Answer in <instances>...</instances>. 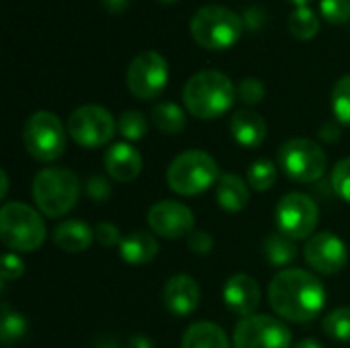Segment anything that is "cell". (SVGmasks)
I'll return each instance as SVG.
<instances>
[{
	"label": "cell",
	"instance_id": "d6a6232c",
	"mask_svg": "<svg viewBox=\"0 0 350 348\" xmlns=\"http://www.w3.org/2000/svg\"><path fill=\"white\" fill-rule=\"evenodd\" d=\"M320 10L330 25H342L350 18V0H322Z\"/></svg>",
	"mask_w": 350,
	"mask_h": 348
},
{
	"label": "cell",
	"instance_id": "d590c367",
	"mask_svg": "<svg viewBox=\"0 0 350 348\" xmlns=\"http://www.w3.org/2000/svg\"><path fill=\"white\" fill-rule=\"evenodd\" d=\"M94 238H96L98 244L105 246V248L121 246V242H123L119 228H117L115 224H109V222H100V224L94 228Z\"/></svg>",
	"mask_w": 350,
	"mask_h": 348
},
{
	"label": "cell",
	"instance_id": "7c38bea8",
	"mask_svg": "<svg viewBox=\"0 0 350 348\" xmlns=\"http://www.w3.org/2000/svg\"><path fill=\"white\" fill-rule=\"evenodd\" d=\"M234 348H293L291 330L279 318L254 314L238 322Z\"/></svg>",
	"mask_w": 350,
	"mask_h": 348
},
{
	"label": "cell",
	"instance_id": "ffe728a7",
	"mask_svg": "<svg viewBox=\"0 0 350 348\" xmlns=\"http://www.w3.org/2000/svg\"><path fill=\"white\" fill-rule=\"evenodd\" d=\"M121 258L131 265V267H142L148 265L156 258L158 254V242L154 238V234L146 232V230H133L131 234H127L119 246Z\"/></svg>",
	"mask_w": 350,
	"mask_h": 348
},
{
	"label": "cell",
	"instance_id": "1f68e13d",
	"mask_svg": "<svg viewBox=\"0 0 350 348\" xmlns=\"http://www.w3.org/2000/svg\"><path fill=\"white\" fill-rule=\"evenodd\" d=\"M265 94H267V88H265L262 80H258V78H244L236 86V96L248 107H254V105L262 103Z\"/></svg>",
	"mask_w": 350,
	"mask_h": 348
},
{
	"label": "cell",
	"instance_id": "4dcf8cb0",
	"mask_svg": "<svg viewBox=\"0 0 350 348\" xmlns=\"http://www.w3.org/2000/svg\"><path fill=\"white\" fill-rule=\"evenodd\" d=\"M330 185H332V191L338 199L350 203V158L340 160L334 166L332 176H330Z\"/></svg>",
	"mask_w": 350,
	"mask_h": 348
},
{
	"label": "cell",
	"instance_id": "277c9868",
	"mask_svg": "<svg viewBox=\"0 0 350 348\" xmlns=\"http://www.w3.org/2000/svg\"><path fill=\"white\" fill-rule=\"evenodd\" d=\"M244 29V18L219 4L203 6L191 18V35L195 43L211 51L234 47L240 41Z\"/></svg>",
	"mask_w": 350,
	"mask_h": 348
},
{
	"label": "cell",
	"instance_id": "d6986e66",
	"mask_svg": "<svg viewBox=\"0 0 350 348\" xmlns=\"http://www.w3.org/2000/svg\"><path fill=\"white\" fill-rule=\"evenodd\" d=\"M51 240L59 250L76 254L90 248L94 240V230L80 219H66L53 230Z\"/></svg>",
	"mask_w": 350,
	"mask_h": 348
},
{
	"label": "cell",
	"instance_id": "f546056e",
	"mask_svg": "<svg viewBox=\"0 0 350 348\" xmlns=\"http://www.w3.org/2000/svg\"><path fill=\"white\" fill-rule=\"evenodd\" d=\"M330 105H332V113H334L336 121L340 125H349L350 127V74L342 76L334 84Z\"/></svg>",
	"mask_w": 350,
	"mask_h": 348
},
{
	"label": "cell",
	"instance_id": "d4e9b609",
	"mask_svg": "<svg viewBox=\"0 0 350 348\" xmlns=\"http://www.w3.org/2000/svg\"><path fill=\"white\" fill-rule=\"evenodd\" d=\"M289 31L299 41H310L320 31V18L318 14L308 6H297L289 14Z\"/></svg>",
	"mask_w": 350,
	"mask_h": 348
},
{
	"label": "cell",
	"instance_id": "f1b7e54d",
	"mask_svg": "<svg viewBox=\"0 0 350 348\" xmlns=\"http://www.w3.org/2000/svg\"><path fill=\"white\" fill-rule=\"evenodd\" d=\"M322 328H324L326 336H330L332 340L350 343V308H336V310H332L324 318Z\"/></svg>",
	"mask_w": 350,
	"mask_h": 348
},
{
	"label": "cell",
	"instance_id": "5b68a950",
	"mask_svg": "<svg viewBox=\"0 0 350 348\" xmlns=\"http://www.w3.org/2000/svg\"><path fill=\"white\" fill-rule=\"evenodd\" d=\"M219 166L213 156H209L203 150H187L178 154L168 170H166V183L168 187L183 197L201 195L219 180Z\"/></svg>",
	"mask_w": 350,
	"mask_h": 348
},
{
	"label": "cell",
	"instance_id": "836d02e7",
	"mask_svg": "<svg viewBox=\"0 0 350 348\" xmlns=\"http://www.w3.org/2000/svg\"><path fill=\"white\" fill-rule=\"evenodd\" d=\"M0 273H2V283L16 281V279H21L23 273H25V263L21 260V256H18L16 252H6V254L2 256Z\"/></svg>",
	"mask_w": 350,
	"mask_h": 348
},
{
	"label": "cell",
	"instance_id": "e0dca14e",
	"mask_svg": "<svg viewBox=\"0 0 350 348\" xmlns=\"http://www.w3.org/2000/svg\"><path fill=\"white\" fill-rule=\"evenodd\" d=\"M144 166L142 154L127 142H117L105 152V170L117 183H131Z\"/></svg>",
	"mask_w": 350,
	"mask_h": 348
},
{
	"label": "cell",
	"instance_id": "b9f144b4",
	"mask_svg": "<svg viewBox=\"0 0 350 348\" xmlns=\"http://www.w3.org/2000/svg\"><path fill=\"white\" fill-rule=\"evenodd\" d=\"M293 4H297V6H308V2H312V0H291Z\"/></svg>",
	"mask_w": 350,
	"mask_h": 348
},
{
	"label": "cell",
	"instance_id": "6da1fadb",
	"mask_svg": "<svg viewBox=\"0 0 350 348\" xmlns=\"http://www.w3.org/2000/svg\"><path fill=\"white\" fill-rule=\"evenodd\" d=\"M324 283L304 269H283L269 285V302L273 312L287 322H314L326 308Z\"/></svg>",
	"mask_w": 350,
	"mask_h": 348
},
{
	"label": "cell",
	"instance_id": "2e32d148",
	"mask_svg": "<svg viewBox=\"0 0 350 348\" xmlns=\"http://www.w3.org/2000/svg\"><path fill=\"white\" fill-rule=\"evenodd\" d=\"M224 304L240 318L254 316L256 308L260 306V287L254 277L246 273L232 275L224 285Z\"/></svg>",
	"mask_w": 350,
	"mask_h": 348
},
{
	"label": "cell",
	"instance_id": "3957f363",
	"mask_svg": "<svg viewBox=\"0 0 350 348\" xmlns=\"http://www.w3.org/2000/svg\"><path fill=\"white\" fill-rule=\"evenodd\" d=\"M33 201L47 217H62L74 209L80 197L78 176L62 166H47L33 178Z\"/></svg>",
	"mask_w": 350,
	"mask_h": 348
},
{
	"label": "cell",
	"instance_id": "7bdbcfd3",
	"mask_svg": "<svg viewBox=\"0 0 350 348\" xmlns=\"http://www.w3.org/2000/svg\"><path fill=\"white\" fill-rule=\"evenodd\" d=\"M160 4H172V2H176V0H158Z\"/></svg>",
	"mask_w": 350,
	"mask_h": 348
},
{
	"label": "cell",
	"instance_id": "7a4b0ae2",
	"mask_svg": "<svg viewBox=\"0 0 350 348\" xmlns=\"http://www.w3.org/2000/svg\"><path fill=\"white\" fill-rule=\"evenodd\" d=\"M236 86L219 70H203L191 76L183 90L187 111L203 121L226 115L236 101Z\"/></svg>",
	"mask_w": 350,
	"mask_h": 348
},
{
	"label": "cell",
	"instance_id": "9a60e30c",
	"mask_svg": "<svg viewBox=\"0 0 350 348\" xmlns=\"http://www.w3.org/2000/svg\"><path fill=\"white\" fill-rule=\"evenodd\" d=\"M199 302L201 289L191 275H174L166 281L162 289V304L176 318L191 316L199 308Z\"/></svg>",
	"mask_w": 350,
	"mask_h": 348
},
{
	"label": "cell",
	"instance_id": "7402d4cb",
	"mask_svg": "<svg viewBox=\"0 0 350 348\" xmlns=\"http://www.w3.org/2000/svg\"><path fill=\"white\" fill-rule=\"evenodd\" d=\"M180 348H230L228 334L213 322H195L183 334Z\"/></svg>",
	"mask_w": 350,
	"mask_h": 348
},
{
	"label": "cell",
	"instance_id": "603a6c76",
	"mask_svg": "<svg viewBox=\"0 0 350 348\" xmlns=\"http://www.w3.org/2000/svg\"><path fill=\"white\" fill-rule=\"evenodd\" d=\"M262 254L271 267L277 269H289V265L297 258V246L295 240L285 236L283 232H273L262 242Z\"/></svg>",
	"mask_w": 350,
	"mask_h": 348
},
{
	"label": "cell",
	"instance_id": "8d00e7d4",
	"mask_svg": "<svg viewBox=\"0 0 350 348\" xmlns=\"http://www.w3.org/2000/svg\"><path fill=\"white\" fill-rule=\"evenodd\" d=\"M187 244H189V250L195 254H209L213 250V238L205 230H193L187 236Z\"/></svg>",
	"mask_w": 350,
	"mask_h": 348
},
{
	"label": "cell",
	"instance_id": "e575fe53",
	"mask_svg": "<svg viewBox=\"0 0 350 348\" xmlns=\"http://www.w3.org/2000/svg\"><path fill=\"white\" fill-rule=\"evenodd\" d=\"M84 189H86L88 199L94 201V203H105L111 197V183L105 176H98V174L90 176L86 180V187Z\"/></svg>",
	"mask_w": 350,
	"mask_h": 348
},
{
	"label": "cell",
	"instance_id": "9c48e42d",
	"mask_svg": "<svg viewBox=\"0 0 350 348\" xmlns=\"http://www.w3.org/2000/svg\"><path fill=\"white\" fill-rule=\"evenodd\" d=\"M68 135L82 148H100L115 137L117 123L100 105H82L68 117Z\"/></svg>",
	"mask_w": 350,
	"mask_h": 348
},
{
	"label": "cell",
	"instance_id": "52a82bcc",
	"mask_svg": "<svg viewBox=\"0 0 350 348\" xmlns=\"http://www.w3.org/2000/svg\"><path fill=\"white\" fill-rule=\"evenodd\" d=\"M277 162L281 172L289 180L312 185L324 176L328 166V156L320 144L308 137H293L279 148Z\"/></svg>",
	"mask_w": 350,
	"mask_h": 348
},
{
	"label": "cell",
	"instance_id": "ac0fdd59",
	"mask_svg": "<svg viewBox=\"0 0 350 348\" xmlns=\"http://www.w3.org/2000/svg\"><path fill=\"white\" fill-rule=\"evenodd\" d=\"M232 137L244 148H258L267 139V121L252 109H240L230 119Z\"/></svg>",
	"mask_w": 350,
	"mask_h": 348
},
{
	"label": "cell",
	"instance_id": "cb8c5ba5",
	"mask_svg": "<svg viewBox=\"0 0 350 348\" xmlns=\"http://www.w3.org/2000/svg\"><path fill=\"white\" fill-rule=\"evenodd\" d=\"M152 123L166 135H176L187 125V115L176 103H158L152 113Z\"/></svg>",
	"mask_w": 350,
	"mask_h": 348
},
{
	"label": "cell",
	"instance_id": "30bf717a",
	"mask_svg": "<svg viewBox=\"0 0 350 348\" xmlns=\"http://www.w3.org/2000/svg\"><path fill=\"white\" fill-rule=\"evenodd\" d=\"M279 232L297 240H310L320 222L318 203L306 193H287L275 209Z\"/></svg>",
	"mask_w": 350,
	"mask_h": 348
},
{
	"label": "cell",
	"instance_id": "44dd1931",
	"mask_svg": "<svg viewBox=\"0 0 350 348\" xmlns=\"http://www.w3.org/2000/svg\"><path fill=\"white\" fill-rule=\"evenodd\" d=\"M215 197L224 211L240 213L250 201L248 183L238 174H221L215 185Z\"/></svg>",
	"mask_w": 350,
	"mask_h": 348
},
{
	"label": "cell",
	"instance_id": "8fae6325",
	"mask_svg": "<svg viewBox=\"0 0 350 348\" xmlns=\"http://www.w3.org/2000/svg\"><path fill=\"white\" fill-rule=\"evenodd\" d=\"M168 84V62L162 53L148 49L137 53L127 68V88L139 101H152Z\"/></svg>",
	"mask_w": 350,
	"mask_h": 348
},
{
	"label": "cell",
	"instance_id": "ab89813d",
	"mask_svg": "<svg viewBox=\"0 0 350 348\" xmlns=\"http://www.w3.org/2000/svg\"><path fill=\"white\" fill-rule=\"evenodd\" d=\"M293 348H324V345L314 338H306V340H299Z\"/></svg>",
	"mask_w": 350,
	"mask_h": 348
},
{
	"label": "cell",
	"instance_id": "4fadbf2b",
	"mask_svg": "<svg viewBox=\"0 0 350 348\" xmlns=\"http://www.w3.org/2000/svg\"><path fill=\"white\" fill-rule=\"evenodd\" d=\"M304 258L320 275H336L347 267L349 248L334 232H318L304 246Z\"/></svg>",
	"mask_w": 350,
	"mask_h": 348
},
{
	"label": "cell",
	"instance_id": "5bb4252c",
	"mask_svg": "<svg viewBox=\"0 0 350 348\" xmlns=\"http://www.w3.org/2000/svg\"><path fill=\"white\" fill-rule=\"evenodd\" d=\"M148 226L154 234L162 238L178 240L195 230V215L185 203L166 199L152 205V209L148 211Z\"/></svg>",
	"mask_w": 350,
	"mask_h": 348
},
{
	"label": "cell",
	"instance_id": "484cf974",
	"mask_svg": "<svg viewBox=\"0 0 350 348\" xmlns=\"http://www.w3.org/2000/svg\"><path fill=\"white\" fill-rule=\"evenodd\" d=\"M27 332V320L10 310L6 304L2 306V320H0V340L4 348H10L16 340H21Z\"/></svg>",
	"mask_w": 350,
	"mask_h": 348
},
{
	"label": "cell",
	"instance_id": "8992f818",
	"mask_svg": "<svg viewBox=\"0 0 350 348\" xmlns=\"http://www.w3.org/2000/svg\"><path fill=\"white\" fill-rule=\"evenodd\" d=\"M0 238L10 252H33L47 238L45 222L27 203H6L0 209Z\"/></svg>",
	"mask_w": 350,
	"mask_h": 348
},
{
	"label": "cell",
	"instance_id": "ba28073f",
	"mask_svg": "<svg viewBox=\"0 0 350 348\" xmlns=\"http://www.w3.org/2000/svg\"><path fill=\"white\" fill-rule=\"evenodd\" d=\"M23 142L29 152L39 162H55L66 152V129L55 113L37 111L23 127Z\"/></svg>",
	"mask_w": 350,
	"mask_h": 348
},
{
	"label": "cell",
	"instance_id": "f35d334b",
	"mask_svg": "<svg viewBox=\"0 0 350 348\" xmlns=\"http://www.w3.org/2000/svg\"><path fill=\"white\" fill-rule=\"evenodd\" d=\"M129 2H131V0H100L103 8H105L109 14H121V12H125L127 6H129Z\"/></svg>",
	"mask_w": 350,
	"mask_h": 348
},
{
	"label": "cell",
	"instance_id": "74e56055",
	"mask_svg": "<svg viewBox=\"0 0 350 348\" xmlns=\"http://www.w3.org/2000/svg\"><path fill=\"white\" fill-rule=\"evenodd\" d=\"M320 137L324 139V142H328V144H332V142H336L338 137H340V123L336 121H328V123H324L322 125V129H320Z\"/></svg>",
	"mask_w": 350,
	"mask_h": 348
},
{
	"label": "cell",
	"instance_id": "60d3db41",
	"mask_svg": "<svg viewBox=\"0 0 350 348\" xmlns=\"http://www.w3.org/2000/svg\"><path fill=\"white\" fill-rule=\"evenodd\" d=\"M0 185H2V189H0V197H2V199H6V193H8V174H6V170H2V172H0Z\"/></svg>",
	"mask_w": 350,
	"mask_h": 348
},
{
	"label": "cell",
	"instance_id": "4316f807",
	"mask_svg": "<svg viewBox=\"0 0 350 348\" xmlns=\"http://www.w3.org/2000/svg\"><path fill=\"white\" fill-rule=\"evenodd\" d=\"M246 180L248 185L262 193V191H269L275 180H277V164H273L271 160L267 158H260V160H254L250 166H248V172H246Z\"/></svg>",
	"mask_w": 350,
	"mask_h": 348
},
{
	"label": "cell",
	"instance_id": "83f0119b",
	"mask_svg": "<svg viewBox=\"0 0 350 348\" xmlns=\"http://www.w3.org/2000/svg\"><path fill=\"white\" fill-rule=\"evenodd\" d=\"M117 129L127 142H139L148 133V119L142 111H125L117 119Z\"/></svg>",
	"mask_w": 350,
	"mask_h": 348
}]
</instances>
